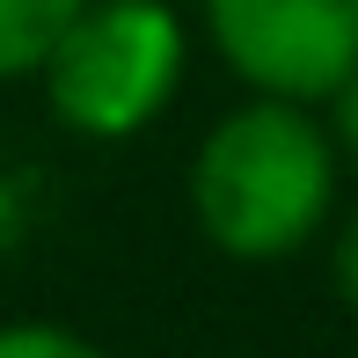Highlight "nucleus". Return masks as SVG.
<instances>
[{"mask_svg": "<svg viewBox=\"0 0 358 358\" xmlns=\"http://www.w3.org/2000/svg\"><path fill=\"white\" fill-rule=\"evenodd\" d=\"M336 161L315 103L249 95L190 154V220L227 264H292L336 220Z\"/></svg>", "mask_w": 358, "mask_h": 358, "instance_id": "1", "label": "nucleus"}, {"mask_svg": "<svg viewBox=\"0 0 358 358\" xmlns=\"http://www.w3.org/2000/svg\"><path fill=\"white\" fill-rule=\"evenodd\" d=\"M183 66H190V29L169 0H88L29 80L44 88L52 117L73 139L117 146L139 139L176 103Z\"/></svg>", "mask_w": 358, "mask_h": 358, "instance_id": "2", "label": "nucleus"}, {"mask_svg": "<svg viewBox=\"0 0 358 358\" xmlns=\"http://www.w3.org/2000/svg\"><path fill=\"white\" fill-rule=\"evenodd\" d=\"M205 37L249 95L322 103L358 66V0H205Z\"/></svg>", "mask_w": 358, "mask_h": 358, "instance_id": "3", "label": "nucleus"}, {"mask_svg": "<svg viewBox=\"0 0 358 358\" xmlns=\"http://www.w3.org/2000/svg\"><path fill=\"white\" fill-rule=\"evenodd\" d=\"M88 0H0V80H29Z\"/></svg>", "mask_w": 358, "mask_h": 358, "instance_id": "4", "label": "nucleus"}, {"mask_svg": "<svg viewBox=\"0 0 358 358\" xmlns=\"http://www.w3.org/2000/svg\"><path fill=\"white\" fill-rule=\"evenodd\" d=\"M0 358H110V351L66 322H0Z\"/></svg>", "mask_w": 358, "mask_h": 358, "instance_id": "5", "label": "nucleus"}, {"mask_svg": "<svg viewBox=\"0 0 358 358\" xmlns=\"http://www.w3.org/2000/svg\"><path fill=\"white\" fill-rule=\"evenodd\" d=\"M322 132H329V146H336V161H344V169H358V66L336 80L329 95H322Z\"/></svg>", "mask_w": 358, "mask_h": 358, "instance_id": "6", "label": "nucleus"}, {"mask_svg": "<svg viewBox=\"0 0 358 358\" xmlns=\"http://www.w3.org/2000/svg\"><path fill=\"white\" fill-rule=\"evenodd\" d=\"M329 285H336V300H344V315L358 322V205L329 234Z\"/></svg>", "mask_w": 358, "mask_h": 358, "instance_id": "7", "label": "nucleus"}]
</instances>
